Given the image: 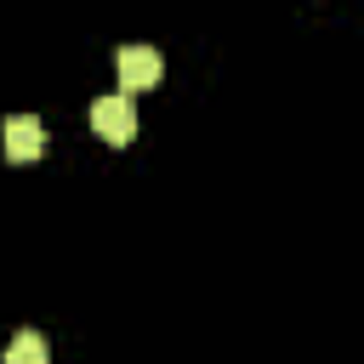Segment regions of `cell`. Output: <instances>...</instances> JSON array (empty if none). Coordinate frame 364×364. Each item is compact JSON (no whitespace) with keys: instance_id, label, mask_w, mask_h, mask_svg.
<instances>
[{"instance_id":"cell-3","label":"cell","mask_w":364,"mask_h":364,"mask_svg":"<svg viewBox=\"0 0 364 364\" xmlns=\"http://www.w3.org/2000/svg\"><path fill=\"white\" fill-rule=\"evenodd\" d=\"M0 136H6V159H11V165H28V159L46 154V125H40L34 114H11V119L0 125Z\"/></svg>"},{"instance_id":"cell-2","label":"cell","mask_w":364,"mask_h":364,"mask_svg":"<svg viewBox=\"0 0 364 364\" xmlns=\"http://www.w3.org/2000/svg\"><path fill=\"white\" fill-rule=\"evenodd\" d=\"M114 68H119V91H148V85H159V74H165V63H159L154 46H119Z\"/></svg>"},{"instance_id":"cell-4","label":"cell","mask_w":364,"mask_h":364,"mask_svg":"<svg viewBox=\"0 0 364 364\" xmlns=\"http://www.w3.org/2000/svg\"><path fill=\"white\" fill-rule=\"evenodd\" d=\"M0 364H51V347H46V336H40V330H17Z\"/></svg>"},{"instance_id":"cell-1","label":"cell","mask_w":364,"mask_h":364,"mask_svg":"<svg viewBox=\"0 0 364 364\" xmlns=\"http://www.w3.org/2000/svg\"><path fill=\"white\" fill-rule=\"evenodd\" d=\"M91 131H97L102 142L125 148V142L136 136V102H131L125 91H114V97H97V102H91Z\"/></svg>"}]
</instances>
